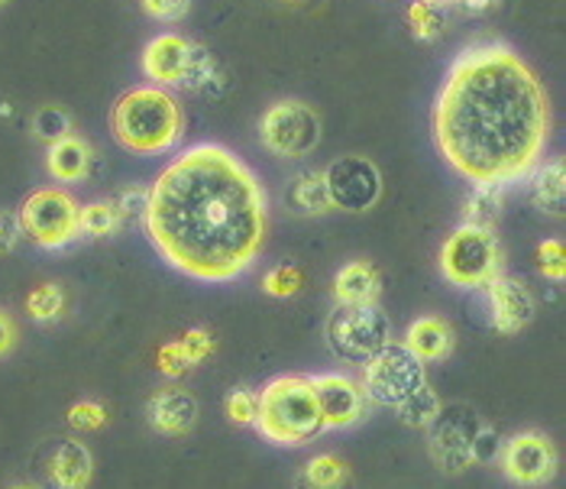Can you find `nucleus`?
<instances>
[{
	"label": "nucleus",
	"mask_w": 566,
	"mask_h": 489,
	"mask_svg": "<svg viewBox=\"0 0 566 489\" xmlns=\"http://www.w3.org/2000/svg\"><path fill=\"white\" fill-rule=\"evenodd\" d=\"M256 431L282 447H302L324 435V415L307 376H275L262 389Z\"/></svg>",
	"instance_id": "20e7f679"
},
{
	"label": "nucleus",
	"mask_w": 566,
	"mask_h": 489,
	"mask_svg": "<svg viewBox=\"0 0 566 489\" xmlns=\"http://www.w3.org/2000/svg\"><path fill=\"white\" fill-rule=\"evenodd\" d=\"M502 211V188L499 185H476L473 198L463 208V223H476V227H492Z\"/></svg>",
	"instance_id": "393cba45"
},
{
	"label": "nucleus",
	"mask_w": 566,
	"mask_h": 489,
	"mask_svg": "<svg viewBox=\"0 0 566 489\" xmlns=\"http://www.w3.org/2000/svg\"><path fill=\"white\" fill-rule=\"evenodd\" d=\"M13 344H17V327H13L10 314L0 312V356L10 354V351H13Z\"/></svg>",
	"instance_id": "58836bf2"
},
{
	"label": "nucleus",
	"mask_w": 566,
	"mask_h": 489,
	"mask_svg": "<svg viewBox=\"0 0 566 489\" xmlns=\"http://www.w3.org/2000/svg\"><path fill=\"white\" fill-rule=\"evenodd\" d=\"M143 218L169 267L201 282H230L260 257L269 201L240 156L201 143L156 178Z\"/></svg>",
	"instance_id": "f257e3e1"
},
{
	"label": "nucleus",
	"mask_w": 566,
	"mask_h": 489,
	"mask_svg": "<svg viewBox=\"0 0 566 489\" xmlns=\"http://www.w3.org/2000/svg\"><path fill=\"white\" fill-rule=\"evenodd\" d=\"M10 489H43V487H33V483H17V487Z\"/></svg>",
	"instance_id": "a19ab883"
},
{
	"label": "nucleus",
	"mask_w": 566,
	"mask_h": 489,
	"mask_svg": "<svg viewBox=\"0 0 566 489\" xmlns=\"http://www.w3.org/2000/svg\"><path fill=\"white\" fill-rule=\"evenodd\" d=\"M363 396L386 405V408H398L405 399H411L421 386H428V373L424 363L418 356H411L401 344H389L369 363H363Z\"/></svg>",
	"instance_id": "6e6552de"
},
{
	"label": "nucleus",
	"mask_w": 566,
	"mask_h": 489,
	"mask_svg": "<svg viewBox=\"0 0 566 489\" xmlns=\"http://www.w3.org/2000/svg\"><path fill=\"white\" fill-rule=\"evenodd\" d=\"M408 20H411V30H415L418 40H434L437 33L443 30V13H440V7H437L434 0H418V3H411Z\"/></svg>",
	"instance_id": "cd10ccee"
},
{
	"label": "nucleus",
	"mask_w": 566,
	"mask_h": 489,
	"mask_svg": "<svg viewBox=\"0 0 566 489\" xmlns=\"http://www.w3.org/2000/svg\"><path fill=\"white\" fill-rule=\"evenodd\" d=\"M91 169V149L78 136H62L49 146V173L59 181H82Z\"/></svg>",
	"instance_id": "aec40b11"
},
{
	"label": "nucleus",
	"mask_w": 566,
	"mask_h": 489,
	"mask_svg": "<svg viewBox=\"0 0 566 489\" xmlns=\"http://www.w3.org/2000/svg\"><path fill=\"white\" fill-rule=\"evenodd\" d=\"M324 185L331 195V205L363 215L382 198V173L373 159L366 156H340L324 169Z\"/></svg>",
	"instance_id": "9b49d317"
},
{
	"label": "nucleus",
	"mask_w": 566,
	"mask_h": 489,
	"mask_svg": "<svg viewBox=\"0 0 566 489\" xmlns=\"http://www.w3.org/2000/svg\"><path fill=\"white\" fill-rule=\"evenodd\" d=\"M178 347H181V354L188 360V366H195V363H201L205 356L214 351V337H211L205 327H195V331H188V334L178 341Z\"/></svg>",
	"instance_id": "72a5a7b5"
},
{
	"label": "nucleus",
	"mask_w": 566,
	"mask_h": 489,
	"mask_svg": "<svg viewBox=\"0 0 566 489\" xmlns=\"http://www.w3.org/2000/svg\"><path fill=\"white\" fill-rule=\"evenodd\" d=\"M307 383L321 405L324 431L349 428L366 415V396L356 379H349L344 373H317V376H307Z\"/></svg>",
	"instance_id": "ddd939ff"
},
{
	"label": "nucleus",
	"mask_w": 566,
	"mask_h": 489,
	"mask_svg": "<svg viewBox=\"0 0 566 489\" xmlns=\"http://www.w3.org/2000/svg\"><path fill=\"white\" fill-rule=\"evenodd\" d=\"M33 131H36V136L55 143V139L69 136V117H65L59 107H43V111L36 114V121H33Z\"/></svg>",
	"instance_id": "473e14b6"
},
{
	"label": "nucleus",
	"mask_w": 566,
	"mask_h": 489,
	"mask_svg": "<svg viewBox=\"0 0 566 489\" xmlns=\"http://www.w3.org/2000/svg\"><path fill=\"white\" fill-rule=\"evenodd\" d=\"M20 221H17V215H10V211H0V257L3 253H10L17 243H20Z\"/></svg>",
	"instance_id": "e433bc0d"
},
{
	"label": "nucleus",
	"mask_w": 566,
	"mask_h": 489,
	"mask_svg": "<svg viewBox=\"0 0 566 489\" xmlns=\"http://www.w3.org/2000/svg\"><path fill=\"white\" fill-rule=\"evenodd\" d=\"M298 489H349L347 464L334 454H321L307 460L298 477Z\"/></svg>",
	"instance_id": "412c9836"
},
{
	"label": "nucleus",
	"mask_w": 566,
	"mask_h": 489,
	"mask_svg": "<svg viewBox=\"0 0 566 489\" xmlns=\"http://www.w3.org/2000/svg\"><path fill=\"white\" fill-rule=\"evenodd\" d=\"M334 295L340 302V309H359V305H379V295H382V279L379 272L356 260L337 272L334 279Z\"/></svg>",
	"instance_id": "a211bd4d"
},
{
	"label": "nucleus",
	"mask_w": 566,
	"mask_h": 489,
	"mask_svg": "<svg viewBox=\"0 0 566 489\" xmlns=\"http://www.w3.org/2000/svg\"><path fill=\"white\" fill-rule=\"evenodd\" d=\"M460 3H463L467 10H473V13H480V10H489V7H492L495 0H460Z\"/></svg>",
	"instance_id": "ea45409f"
},
{
	"label": "nucleus",
	"mask_w": 566,
	"mask_h": 489,
	"mask_svg": "<svg viewBox=\"0 0 566 489\" xmlns=\"http://www.w3.org/2000/svg\"><path fill=\"white\" fill-rule=\"evenodd\" d=\"M327 344L347 363H369L392 344V321L379 305L337 309L327 321Z\"/></svg>",
	"instance_id": "0eeeda50"
},
{
	"label": "nucleus",
	"mask_w": 566,
	"mask_h": 489,
	"mask_svg": "<svg viewBox=\"0 0 566 489\" xmlns=\"http://www.w3.org/2000/svg\"><path fill=\"white\" fill-rule=\"evenodd\" d=\"M91 450L82 441H62L49 457V487L52 489H87L91 483Z\"/></svg>",
	"instance_id": "f3484780"
},
{
	"label": "nucleus",
	"mask_w": 566,
	"mask_h": 489,
	"mask_svg": "<svg viewBox=\"0 0 566 489\" xmlns=\"http://www.w3.org/2000/svg\"><path fill=\"white\" fill-rule=\"evenodd\" d=\"M262 146L282 159H302L321 143V117L302 101H279L262 114Z\"/></svg>",
	"instance_id": "9d476101"
},
{
	"label": "nucleus",
	"mask_w": 566,
	"mask_h": 489,
	"mask_svg": "<svg viewBox=\"0 0 566 489\" xmlns=\"http://www.w3.org/2000/svg\"><path fill=\"white\" fill-rule=\"evenodd\" d=\"M292 205L298 215H327L334 205H331V195H327V185H324V173H302L292 185Z\"/></svg>",
	"instance_id": "5701e85b"
},
{
	"label": "nucleus",
	"mask_w": 566,
	"mask_h": 489,
	"mask_svg": "<svg viewBox=\"0 0 566 489\" xmlns=\"http://www.w3.org/2000/svg\"><path fill=\"white\" fill-rule=\"evenodd\" d=\"M191 55H195V45L175 33H166L159 40L146 45L143 52V69L149 79L156 82H166V85H175V82H185L188 75V65H191Z\"/></svg>",
	"instance_id": "dca6fc26"
},
{
	"label": "nucleus",
	"mask_w": 566,
	"mask_h": 489,
	"mask_svg": "<svg viewBox=\"0 0 566 489\" xmlns=\"http://www.w3.org/2000/svg\"><path fill=\"white\" fill-rule=\"evenodd\" d=\"M502 470L518 487H547L557 474V450L547 435L522 431L502 450Z\"/></svg>",
	"instance_id": "f8f14e48"
},
{
	"label": "nucleus",
	"mask_w": 566,
	"mask_h": 489,
	"mask_svg": "<svg viewBox=\"0 0 566 489\" xmlns=\"http://www.w3.org/2000/svg\"><path fill=\"white\" fill-rule=\"evenodd\" d=\"M499 435L495 431H489V428H480V435H476V441H473V464H492L495 457H499Z\"/></svg>",
	"instance_id": "c9c22d12"
},
{
	"label": "nucleus",
	"mask_w": 566,
	"mask_h": 489,
	"mask_svg": "<svg viewBox=\"0 0 566 489\" xmlns=\"http://www.w3.org/2000/svg\"><path fill=\"white\" fill-rule=\"evenodd\" d=\"M537 267H541V272H544L547 279L564 282V275H566L564 243H560V240H544V243L537 247Z\"/></svg>",
	"instance_id": "c756f323"
},
{
	"label": "nucleus",
	"mask_w": 566,
	"mask_h": 489,
	"mask_svg": "<svg viewBox=\"0 0 566 489\" xmlns=\"http://www.w3.org/2000/svg\"><path fill=\"white\" fill-rule=\"evenodd\" d=\"M551 136L541 79L505 45L463 52L434 107L440 156L473 185H512L534 173Z\"/></svg>",
	"instance_id": "f03ea898"
},
{
	"label": "nucleus",
	"mask_w": 566,
	"mask_h": 489,
	"mask_svg": "<svg viewBox=\"0 0 566 489\" xmlns=\"http://www.w3.org/2000/svg\"><path fill=\"white\" fill-rule=\"evenodd\" d=\"M434 3H437V0H434Z\"/></svg>",
	"instance_id": "37998d69"
},
{
	"label": "nucleus",
	"mask_w": 566,
	"mask_h": 489,
	"mask_svg": "<svg viewBox=\"0 0 566 489\" xmlns=\"http://www.w3.org/2000/svg\"><path fill=\"white\" fill-rule=\"evenodd\" d=\"M3 3H7V0H0V7H3Z\"/></svg>",
	"instance_id": "79ce46f5"
},
{
	"label": "nucleus",
	"mask_w": 566,
	"mask_h": 489,
	"mask_svg": "<svg viewBox=\"0 0 566 489\" xmlns=\"http://www.w3.org/2000/svg\"><path fill=\"white\" fill-rule=\"evenodd\" d=\"M188 3L191 0H143L146 13L156 20H181L188 13Z\"/></svg>",
	"instance_id": "f704fd0d"
},
{
	"label": "nucleus",
	"mask_w": 566,
	"mask_h": 489,
	"mask_svg": "<svg viewBox=\"0 0 566 489\" xmlns=\"http://www.w3.org/2000/svg\"><path fill=\"white\" fill-rule=\"evenodd\" d=\"M146 415H149V425L163 435H172L181 438L195 428L198 422V399L181 389V386H169V389H159L149 405H146Z\"/></svg>",
	"instance_id": "2eb2a0df"
},
{
	"label": "nucleus",
	"mask_w": 566,
	"mask_h": 489,
	"mask_svg": "<svg viewBox=\"0 0 566 489\" xmlns=\"http://www.w3.org/2000/svg\"><path fill=\"white\" fill-rule=\"evenodd\" d=\"M256 412H260V393L233 389L227 396V415L233 425H256Z\"/></svg>",
	"instance_id": "c85d7f7f"
},
{
	"label": "nucleus",
	"mask_w": 566,
	"mask_h": 489,
	"mask_svg": "<svg viewBox=\"0 0 566 489\" xmlns=\"http://www.w3.org/2000/svg\"><path fill=\"white\" fill-rule=\"evenodd\" d=\"M564 163H551L537 173L531 185V198L544 215H564Z\"/></svg>",
	"instance_id": "4be33fe9"
},
{
	"label": "nucleus",
	"mask_w": 566,
	"mask_h": 489,
	"mask_svg": "<svg viewBox=\"0 0 566 489\" xmlns=\"http://www.w3.org/2000/svg\"><path fill=\"white\" fill-rule=\"evenodd\" d=\"M262 289L269 295H275V299H289V295H295L302 289V272L295 267H275L265 275Z\"/></svg>",
	"instance_id": "7c9ffc66"
},
{
	"label": "nucleus",
	"mask_w": 566,
	"mask_h": 489,
	"mask_svg": "<svg viewBox=\"0 0 566 489\" xmlns=\"http://www.w3.org/2000/svg\"><path fill=\"white\" fill-rule=\"evenodd\" d=\"M395 412H398V418H401L408 428H428L437 418V412H440V399H437V393L431 386H421L411 399L401 402Z\"/></svg>",
	"instance_id": "a878e982"
},
{
	"label": "nucleus",
	"mask_w": 566,
	"mask_h": 489,
	"mask_svg": "<svg viewBox=\"0 0 566 489\" xmlns=\"http://www.w3.org/2000/svg\"><path fill=\"white\" fill-rule=\"evenodd\" d=\"M502 267L505 257L492 227L460 223L440 250V272L457 289H485L502 275Z\"/></svg>",
	"instance_id": "39448f33"
},
{
	"label": "nucleus",
	"mask_w": 566,
	"mask_h": 489,
	"mask_svg": "<svg viewBox=\"0 0 566 489\" xmlns=\"http://www.w3.org/2000/svg\"><path fill=\"white\" fill-rule=\"evenodd\" d=\"M107 422V408L101 402H78L69 408V425L78 431H97Z\"/></svg>",
	"instance_id": "2f4dec72"
},
{
	"label": "nucleus",
	"mask_w": 566,
	"mask_h": 489,
	"mask_svg": "<svg viewBox=\"0 0 566 489\" xmlns=\"http://www.w3.org/2000/svg\"><path fill=\"white\" fill-rule=\"evenodd\" d=\"M111 127L124 149L136 156H159L181 139L185 117L169 91L133 89L114 104Z\"/></svg>",
	"instance_id": "7ed1b4c3"
},
{
	"label": "nucleus",
	"mask_w": 566,
	"mask_h": 489,
	"mask_svg": "<svg viewBox=\"0 0 566 489\" xmlns=\"http://www.w3.org/2000/svg\"><path fill=\"white\" fill-rule=\"evenodd\" d=\"M480 428L476 408L463 402L440 405L437 418L428 425V450L443 474H463L467 467H473V441Z\"/></svg>",
	"instance_id": "1a4fd4ad"
},
{
	"label": "nucleus",
	"mask_w": 566,
	"mask_h": 489,
	"mask_svg": "<svg viewBox=\"0 0 566 489\" xmlns=\"http://www.w3.org/2000/svg\"><path fill=\"white\" fill-rule=\"evenodd\" d=\"M65 309V295H62V289L59 285H52V282H45L40 289H33L30 292V299H27V312L33 321H40V324H49V321H55L59 314Z\"/></svg>",
	"instance_id": "bb28decb"
},
{
	"label": "nucleus",
	"mask_w": 566,
	"mask_h": 489,
	"mask_svg": "<svg viewBox=\"0 0 566 489\" xmlns=\"http://www.w3.org/2000/svg\"><path fill=\"white\" fill-rule=\"evenodd\" d=\"M401 347L411 356H418L421 363L443 360L453 351V327L447 321H440V318H418V321L408 324Z\"/></svg>",
	"instance_id": "6ab92c4d"
},
{
	"label": "nucleus",
	"mask_w": 566,
	"mask_h": 489,
	"mask_svg": "<svg viewBox=\"0 0 566 489\" xmlns=\"http://www.w3.org/2000/svg\"><path fill=\"white\" fill-rule=\"evenodd\" d=\"M485 289H489V305H492V324L499 334H518L534 321L537 305L522 279L499 275Z\"/></svg>",
	"instance_id": "4468645a"
},
{
	"label": "nucleus",
	"mask_w": 566,
	"mask_h": 489,
	"mask_svg": "<svg viewBox=\"0 0 566 489\" xmlns=\"http://www.w3.org/2000/svg\"><path fill=\"white\" fill-rule=\"evenodd\" d=\"M124 223V211L117 201H94L82 208V233L85 237H111Z\"/></svg>",
	"instance_id": "b1692460"
},
{
	"label": "nucleus",
	"mask_w": 566,
	"mask_h": 489,
	"mask_svg": "<svg viewBox=\"0 0 566 489\" xmlns=\"http://www.w3.org/2000/svg\"><path fill=\"white\" fill-rule=\"evenodd\" d=\"M17 221H20V230L33 243H40L43 250L69 247L72 240L82 237V208L62 188H40V191H33L23 201Z\"/></svg>",
	"instance_id": "423d86ee"
},
{
	"label": "nucleus",
	"mask_w": 566,
	"mask_h": 489,
	"mask_svg": "<svg viewBox=\"0 0 566 489\" xmlns=\"http://www.w3.org/2000/svg\"><path fill=\"white\" fill-rule=\"evenodd\" d=\"M159 370H163L166 376H181V373L188 370V360H185V354H181L178 341H172V344H166V347H163V354H159Z\"/></svg>",
	"instance_id": "4c0bfd02"
}]
</instances>
